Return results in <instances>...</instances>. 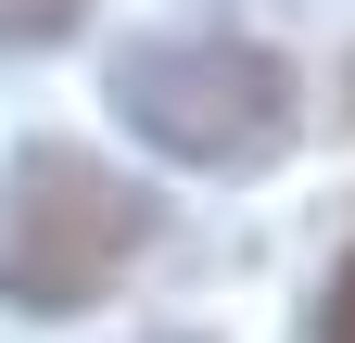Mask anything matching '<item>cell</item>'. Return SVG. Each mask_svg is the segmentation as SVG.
I'll return each instance as SVG.
<instances>
[{"mask_svg":"<svg viewBox=\"0 0 355 343\" xmlns=\"http://www.w3.org/2000/svg\"><path fill=\"white\" fill-rule=\"evenodd\" d=\"M114 102L153 153L203 165V178H254V165L292 153L304 127V76L266 51V38H229V26H191V38H140L114 51Z\"/></svg>","mask_w":355,"mask_h":343,"instance_id":"2","label":"cell"},{"mask_svg":"<svg viewBox=\"0 0 355 343\" xmlns=\"http://www.w3.org/2000/svg\"><path fill=\"white\" fill-rule=\"evenodd\" d=\"M89 26V0H0V51H51Z\"/></svg>","mask_w":355,"mask_h":343,"instance_id":"3","label":"cell"},{"mask_svg":"<svg viewBox=\"0 0 355 343\" xmlns=\"http://www.w3.org/2000/svg\"><path fill=\"white\" fill-rule=\"evenodd\" d=\"M153 254V191L114 178L76 140H26L0 165V306L13 318H89Z\"/></svg>","mask_w":355,"mask_h":343,"instance_id":"1","label":"cell"},{"mask_svg":"<svg viewBox=\"0 0 355 343\" xmlns=\"http://www.w3.org/2000/svg\"><path fill=\"white\" fill-rule=\"evenodd\" d=\"M178 343H191V331H178Z\"/></svg>","mask_w":355,"mask_h":343,"instance_id":"5","label":"cell"},{"mask_svg":"<svg viewBox=\"0 0 355 343\" xmlns=\"http://www.w3.org/2000/svg\"><path fill=\"white\" fill-rule=\"evenodd\" d=\"M318 343H355V267L330 280V318H318Z\"/></svg>","mask_w":355,"mask_h":343,"instance_id":"4","label":"cell"}]
</instances>
